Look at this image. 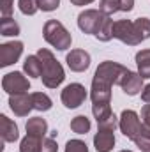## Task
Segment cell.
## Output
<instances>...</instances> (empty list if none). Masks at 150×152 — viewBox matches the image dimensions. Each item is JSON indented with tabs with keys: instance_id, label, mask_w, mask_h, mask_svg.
I'll return each instance as SVG.
<instances>
[{
	"instance_id": "obj_1",
	"label": "cell",
	"mask_w": 150,
	"mask_h": 152,
	"mask_svg": "<svg viewBox=\"0 0 150 152\" xmlns=\"http://www.w3.org/2000/svg\"><path fill=\"white\" fill-rule=\"evenodd\" d=\"M37 57L42 62V73L41 80L44 83V87L48 88H57L64 83L66 80V71L62 67V64L55 58V55L48 50V48H39Z\"/></svg>"
},
{
	"instance_id": "obj_36",
	"label": "cell",
	"mask_w": 150,
	"mask_h": 152,
	"mask_svg": "<svg viewBox=\"0 0 150 152\" xmlns=\"http://www.w3.org/2000/svg\"><path fill=\"white\" fill-rule=\"evenodd\" d=\"M141 101L147 103V104H150V83H147V85L143 87V90H141Z\"/></svg>"
},
{
	"instance_id": "obj_9",
	"label": "cell",
	"mask_w": 150,
	"mask_h": 152,
	"mask_svg": "<svg viewBox=\"0 0 150 152\" xmlns=\"http://www.w3.org/2000/svg\"><path fill=\"white\" fill-rule=\"evenodd\" d=\"M23 53V42L21 41H9L0 44V67L12 66L20 60Z\"/></svg>"
},
{
	"instance_id": "obj_19",
	"label": "cell",
	"mask_w": 150,
	"mask_h": 152,
	"mask_svg": "<svg viewBox=\"0 0 150 152\" xmlns=\"http://www.w3.org/2000/svg\"><path fill=\"white\" fill-rule=\"evenodd\" d=\"M113 25H115V21L111 20V16H104V20L101 21V25L95 32V39L101 42H110L113 39Z\"/></svg>"
},
{
	"instance_id": "obj_38",
	"label": "cell",
	"mask_w": 150,
	"mask_h": 152,
	"mask_svg": "<svg viewBox=\"0 0 150 152\" xmlns=\"http://www.w3.org/2000/svg\"><path fill=\"white\" fill-rule=\"evenodd\" d=\"M120 152H133V151H120Z\"/></svg>"
},
{
	"instance_id": "obj_17",
	"label": "cell",
	"mask_w": 150,
	"mask_h": 152,
	"mask_svg": "<svg viewBox=\"0 0 150 152\" xmlns=\"http://www.w3.org/2000/svg\"><path fill=\"white\" fill-rule=\"evenodd\" d=\"M136 66H138V73L143 80H150V48L140 50L134 57Z\"/></svg>"
},
{
	"instance_id": "obj_22",
	"label": "cell",
	"mask_w": 150,
	"mask_h": 152,
	"mask_svg": "<svg viewBox=\"0 0 150 152\" xmlns=\"http://www.w3.org/2000/svg\"><path fill=\"white\" fill-rule=\"evenodd\" d=\"M32 104H34V110H37V112H48V110H51L53 101L44 92H32Z\"/></svg>"
},
{
	"instance_id": "obj_25",
	"label": "cell",
	"mask_w": 150,
	"mask_h": 152,
	"mask_svg": "<svg viewBox=\"0 0 150 152\" xmlns=\"http://www.w3.org/2000/svg\"><path fill=\"white\" fill-rule=\"evenodd\" d=\"M92 113H94V118L97 122L108 118L110 115L113 113L111 112V103H101V104H92Z\"/></svg>"
},
{
	"instance_id": "obj_32",
	"label": "cell",
	"mask_w": 150,
	"mask_h": 152,
	"mask_svg": "<svg viewBox=\"0 0 150 152\" xmlns=\"http://www.w3.org/2000/svg\"><path fill=\"white\" fill-rule=\"evenodd\" d=\"M14 11V0H0V14L2 18H11Z\"/></svg>"
},
{
	"instance_id": "obj_14",
	"label": "cell",
	"mask_w": 150,
	"mask_h": 152,
	"mask_svg": "<svg viewBox=\"0 0 150 152\" xmlns=\"http://www.w3.org/2000/svg\"><path fill=\"white\" fill-rule=\"evenodd\" d=\"M94 147L97 152H111L115 147V131L97 129L94 134Z\"/></svg>"
},
{
	"instance_id": "obj_12",
	"label": "cell",
	"mask_w": 150,
	"mask_h": 152,
	"mask_svg": "<svg viewBox=\"0 0 150 152\" xmlns=\"http://www.w3.org/2000/svg\"><path fill=\"white\" fill-rule=\"evenodd\" d=\"M127 96H138V94H141V90H143V78L140 76V73L136 71H127V75L122 78V81H120V85H118Z\"/></svg>"
},
{
	"instance_id": "obj_11",
	"label": "cell",
	"mask_w": 150,
	"mask_h": 152,
	"mask_svg": "<svg viewBox=\"0 0 150 152\" xmlns=\"http://www.w3.org/2000/svg\"><path fill=\"white\" fill-rule=\"evenodd\" d=\"M9 108L16 117H28V113L34 110L32 104V94H14L9 96Z\"/></svg>"
},
{
	"instance_id": "obj_23",
	"label": "cell",
	"mask_w": 150,
	"mask_h": 152,
	"mask_svg": "<svg viewBox=\"0 0 150 152\" xmlns=\"http://www.w3.org/2000/svg\"><path fill=\"white\" fill-rule=\"evenodd\" d=\"M42 140L32 134H27L21 142H20V152H41L42 149Z\"/></svg>"
},
{
	"instance_id": "obj_18",
	"label": "cell",
	"mask_w": 150,
	"mask_h": 152,
	"mask_svg": "<svg viewBox=\"0 0 150 152\" xmlns=\"http://www.w3.org/2000/svg\"><path fill=\"white\" fill-rule=\"evenodd\" d=\"M23 73L28 76V78H41V73H42V62L41 58L36 55H28L23 62Z\"/></svg>"
},
{
	"instance_id": "obj_6",
	"label": "cell",
	"mask_w": 150,
	"mask_h": 152,
	"mask_svg": "<svg viewBox=\"0 0 150 152\" xmlns=\"http://www.w3.org/2000/svg\"><path fill=\"white\" fill-rule=\"evenodd\" d=\"M118 129L122 131V134L129 140H134L141 129V118L140 113H136L134 110H124L118 117Z\"/></svg>"
},
{
	"instance_id": "obj_5",
	"label": "cell",
	"mask_w": 150,
	"mask_h": 152,
	"mask_svg": "<svg viewBox=\"0 0 150 152\" xmlns=\"http://www.w3.org/2000/svg\"><path fill=\"white\" fill-rule=\"evenodd\" d=\"M2 88L9 96L25 94V92L30 90V80L23 73H20V71H12V73L4 75V78H2Z\"/></svg>"
},
{
	"instance_id": "obj_2",
	"label": "cell",
	"mask_w": 150,
	"mask_h": 152,
	"mask_svg": "<svg viewBox=\"0 0 150 152\" xmlns=\"http://www.w3.org/2000/svg\"><path fill=\"white\" fill-rule=\"evenodd\" d=\"M42 37H44V41H46L50 46L57 48L58 51H66V50L71 48V44H73V36H71V32H69V30L64 27V23L58 21V20H48V21L44 23V27H42Z\"/></svg>"
},
{
	"instance_id": "obj_35",
	"label": "cell",
	"mask_w": 150,
	"mask_h": 152,
	"mask_svg": "<svg viewBox=\"0 0 150 152\" xmlns=\"http://www.w3.org/2000/svg\"><path fill=\"white\" fill-rule=\"evenodd\" d=\"M118 4H120V11L124 12H129L134 9V0H118Z\"/></svg>"
},
{
	"instance_id": "obj_15",
	"label": "cell",
	"mask_w": 150,
	"mask_h": 152,
	"mask_svg": "<svg viewBox=\"0 0 150 152\" xmlns=\"http://www.w3.org/2000/svg\"><path fill=\"white\" fill-rule=\"evenodd\" d=\"M0 122H2V140L5 143H14L20 138V131L14 120H11L7 115H0Z\"/></svg>"
},
{
	"instance_id": "obj_13",
	"label": "cell",
	"mask_w": 150,
	"mask_h": 152,
	"mask_svg": "<svg viewBox=\"0 0 150 152\" xmlns=\"http://www.w3.org/2000/svg\"><path fill=\"white\" fill-rule=\"evenodd\" d=\"M111 85L92 80V87H90V99L92 104H101V103H111Z\"/></svg>"
},
{
	"instance_id": "obj_29",
	"label": "cell",
	"mask_w": 150,
	"mask_h": 152,
	"mask_svg": "<svg viewBox=\"0 0 150 152\" xmlns=\"http://www.w3.org/2000/svg\"><path fill=\"white\" fill-rule=\"evenodd\" d=\"M64 152H88V147H87V143L83 142V140H69L67 143H66V151Z\"/></svg>"
},
{
	"instance_id": "obj_26",
	"label": "cell",
	"mask_w": 150,
	"mask_h": 152,
	"mask_svg": "<svg viewBox=\"0 0 150 152\" xmlns=\"http://www.w3.org/2000/svg\"><path fill=\"white\" fill-rule=\"evenodd\" d=\"M18 7L25 16H34L39 11V0H18Z\"/></svg>"
},
{
	"instance_id": "obj_8",
	"label": "cell",
	"mask_w": 150,
	"mask_h": 152,
	"mask_svg": "<svg viewBox=\"0 0 150 152\" xmlns=\"http://www.w3.org/2000/svg\"><path fill=\"white\" fill-rule=\"evenodd\" d=\"M113 39H118L120 42L127 46H138V39L134 32V21L131 20H118L113 25Z\"/></svg>"
},
{
	"instance_id": "obj_7",
	"label": "cell",
	"mask_w": 150,
	"mask_h": 152,
	"mask_svg": "<svg viewBox=\"0 0 150 152\" xmlns=\"http://www.w3.org/2000/svg\"><path fill=\"white\" fill-rule=\"evenodd\" d=\"M106 14H103L99 9H85L78 14V28L83 34H92L95 36L101 21L104 20Z\"/></svg>"
},
{
	"instance_id": "obj_28",
	"label": "cell",
	"mask_w": 150,
	"mask_h": 152,
	"mask_svg": "<svg viewBox=\"0 0 150 152\" xmlns=\"http://www.w3.org/2000/svg\"><path fill=\"white\" fill-rule=\"evenodd\" d=\"M140 118H141V129H140V133L150 134V104H147V103H145V104L141 106Z\"/></svg>"
},
{
	"instance_id": "obj_21",
	"label": "cell",
	"mask_w": 150,
	"mask_h": 152,
	"mask_svg": "<svg viewBox=\"0 0 150 152\" xmlns=\"http://www.w3.org/2000/svg\"><path fill=\"white\" fill-rule=\"evenodd\" d=\"M134 32L138 44H141L143 41L150 39V20L149 18H136L134 20Z\"/></svg>"
},
{
	"instance_id": "obj_3",
	"label": "cell",
	"mask_w": 150,
	"mask_h": 152,
	"mask_svg": "<svg viewBox=\"0 0 150 152\" xmlns=\"http://www.w3.org/2000/svg\"><path fill=\"white\" fill-rule=\"evenodd\" d=\"M127 67L118 64V62H113V60H104L97 66L94 78L92 80H97V81H103V83H108V85H120L122 78L127 75Z\"/></svg>"
},
{
	"instance_id": "obj_10",
	"label": "cell",
	"mask_w": 150,
	"mask_h": 152,
	"mask_svg": "<svg viewBox=\"0 0 150 152\" xmlns=\"http://www.w3.org/2000/svg\"><path fill=\"white\" fill-rule=\"evenodd\" d=\"M66 62H67V67L73 71V73H83L90 67V53L85 51V50H71L67 55H66Z\"/></svg>"
},
{
	"instance_id": "obj_37",
	"label": "cell",
	"mask_w": 150,
	"mask_h": 152,
	"mask_svg": "<svg viewBox=\"0 0 150 152\" xmlns=\"http://www.w3.org/2000/svg\"><path fill=\"white\" fill-rule=\"evenodd\" d=\"M94 0H71L73 5H90Z\"/></svg>"
},
{
	"instance_id": "obj_33",
	"label": "cell",
	"mask_w": 150,
	"mask_h": 152,
	"mask_svg": "<svg viewBox=\"0 0 150 152\" xmlns=\"http://www.w3.org/2000/svg\"><path fill=\"white\" fill-rule=\"evenodd\" d=\"M60 7V0H39V9L44 12H51Z\"/></svg>"
},
{
	"instance_id": "obj_27",
	"label": "cell",
	"mask_w": 150,
	"mask_h": 152,
	"mask_svg": "<svg viewBox=\"0 0 150 152\" xmlns=\"http://www.w3.org/2000/svg\"><path fill=\"white\" fill-rule=\"evenodd\" d=\"M99 11L106 16H111L113 12L120 11L118 0H99Z\"/></svg>"
},
{
	"instance_id": "obj_20",
	"label": "cell",
	"mask_w": 150,
	"mask_h": 152,
	"mask_svg": "<svg viewBox=\"0 0 150 152\" xmlns=\"http://www.w3.org/2000/svg\"><path fill=\"white\" fill-rule=\"evenodd\" d=\"M20 25L18 21L11 16V18H2L0 20V36L4 37H16L20 36Z\"/></svg>"
},
{
	"instance_id": "obj_16",
	"label": "cell",
	"mask_w": 150,
	"mask_h": 152,
	"mask_svg": "<svg viewBox=\"0 0 150 152\" xmlns=\"http://www.w3.org/2000/svg\"><path fill=\"white\" fill-rule=\"evenodd\" d=\"M25 129H27V134L37 136V138H46V134H48V122L42 117H32V118L27 120Z\"/></svg>"
},
{
	"instance_id": "obj_31",
	"label": "cell",
	"mask_w": 150,
	"mask_h": 152,
	"mask_svg": "<svg viewBox=\"0 0 150 152\" xmlns=\"http://www.w3.org/2000/svg\"><path fill=\"white\" fill-rule=\"evenodd\" d=\"M136 143V147L141 152H150V134H145V133H138V136L133 140Z\"/></svg>"
},
{
	"instance_id": "obj_24",
	"label": "cell",
	"mask_w": 150,
	"mask_h": 152,
	"mask_svg": "<svg viewBox=\"0 0 150 152\" xmlns=\"http://www.w3.org/2000/svg\"><path fill=\"white\" fill-rule=\"evenodd\" d=\"M90 127H92V122L85 115H76L74 118L71 120V129L76 134H87L90 131Z\"/></svg>"
},
{
	"instance_id": "obj_30",
	"label": "cell",
	"mask_w": 150,
	"mask_h": 152,
	"mask_svg": "<svg viewBox=\"0 0 150 152\" xmlns=\"http://www.w3.org/2000/svg\"><path fill=\"white\" fill-rule=\"evenodd\" d=\"M118 127V117L115 113H111L108 118L97 122V129H108V131H115Z\"/></svg>"
},
{
	"instance_id": "obj_4",
	"label": "cell",
	"mask_w": 150,
	"mask_h": 152,
	"mask_svg": "<svg viewBox=\"0 0 150 152\" xmlns=\"http://www.w3.org/2000/svg\"><path fill=\"white\" fill-rule=\"evenodd\" d=\"M87 97H88V92H87V88H85L81 83H69V85L62 90V94H60V101H62V104H64L67 110L79 108V106L85 103Z\"/></svg>"
},
{
	"instance_id": "obj_34",
	"label": "cell",
	"mask_w": 150,
	"mask_h": 152,
	"mask_svg": "<svg viewBox=\"0 0 150 152\" xmlns=\"http://www.w3.org/2000/svg\"><path fill=\"white\" fill-rule=\"evenodd\" d=\"M41 152H58L57 140H55V138H51V136L44 138V140H42V149H41Z\"/></svg>"
}]
</instances>
